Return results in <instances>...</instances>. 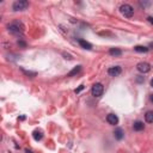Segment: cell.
<instances>
[{
  "label": "cell",
  "mask_w": 153,
  "mask_h": 153,
  "mask_svg": "<svg viewBox=\"0 0 153 153\" xmlns=\"http://www.w3.org/2000/svg\"><path fill=\"white\" fill-rule=\"evenodd\" d=\"M7 30L11 34H13V35H19V34L23 33L24 26H23V24L20 22H13V23L7 25Z\"/></svg>",
  "instance_id": "obj_1"
},
{
  "label": "cell",
  "mask_w": 153,
  "mask_h": 153,
  "mask_svg": "<svg viewBox=\"0 0 153 153\" xmlns=\"http://www.w3.org/2000/svg\"><path fill=\"white\" fill-rule=\"evenodd\" d=\"M120 12L126 18H132L133 15H134V8L129 4H123V5L120 6Z\"/></svg>",
  "instance_id": "obj_2"
},
{
  "label": "cell",
  "mask_w": 153,
  "mask_h": 153,
  "mask_svg": "<svg viewBox=\"0 0 153 153\" xmlns=\"http://www.w3.org/2000/svg\"><path fill=\"white\" fill-rule=\"evenodd\" d=\"M28 7H29V1H26V0H17L12 5L13 11H24Z\"/></svg>",
  "instance_id": "obj_3"
},
{
  "label": "cell",
  "mask_w": 153,
  "mask_h": 153,
  "mask_svg": "<svg viewBox=\"0 0 153 153\" xmlns=\"http://www.w3.org/2000/svg\"><path fill=\"white\" fill-rule=\"evenodd\" d=\"M103 91H104V86L102 85L100 83H97L92 86V90H91V93H92V96L95 97H100L102 95H103Z\"/></svg>",
  "instance_id": "obj_4"
},
{
  "label": "cell",
  "mask_w": 153,
  "mask_h": 153,
  "mask_svg": "<svg viewBox=\"0 0 153 153\" xmlns=\"http://www.w3.org/2000/svg\"><path fill=\"white\" fill-rule=\"evenodd\" d=\"M122 72V68L120 66H113V67H110L108 69V74L110 77H118Z\"/></svg>",
  "instance_id": "obj_5"
},
{
  "label": "cell",
  "mask_w": 153,
  "mask_h": 153,
  "mask_svg": "<svg viewBox=\"0 0 153 153\" xmlns=\"http://www.w3.org/2000/svg\"><path fill=\"white\" fill-rule=\"evenodd\" d=\"M136 68H138V71L140 73H148L150 71H151V66L147 64V62H140V64H138V66H136Z\"/></svg>",
  "instance_id": "obj_6"
},
{
  "label": "cell",
  "mask_w": 153,
  "mask_h": 153,
  "mask_svg": "<svg viewBox=\"0 0 153 153\" xmlns=\"http://www.w3.org/2000/svg\"><path fill=\"white\" fill-rule=\"evenodd\" d=\"M107 121H108V123L111 125V126H115L118 123V117L115 115V114H109L107 116Z\"/></svg>",
  "instance_id": "obj_7"
},
{
  "label": "cell",
  "mask_w": 153,
  "mask_h": 153,
  "mask_svg": "<svg viewBox=\"0 0 153 153\" xmlns=\"http://www.w3.org/2000/svg\"><path fill=\"white\" fill-rule=\"evenodd\" d=\"M114 136H115L116 140H122L123 136H125V132L122 130L121 128H116L115 132H114Z\"/></svg>",
  "instance_id": "obj_8"
},
{
  "label": "cell",
  "mask_w": 153,
  "mask_h": 153,
  "mask_svg": "<svg viewBox=\"0 0 153 153\" xmlns=\"http://www.w3.org/2000/svg\"><path fill=\"white\" fill-rule=\"evenodd\" d=\"M78 42H79V44H80V47H81V48L87 49V50L92 49V44H91V43H89L87 41H85V39H79Z\"/></svg>",
  "instance_id": "obj_9"
},
{
  "label": "cell",
  "mask_w": 153,
  "mask_h": 153,
  "mask_svg": "<svg viewBox=\"0 0 153 153\" xmlns=\"http://www.w3.org/2000/svg\"><path fill=\"white\" fill-rule=\"evenodd\" d=\"M109 54H110L111 56L118 57V56H121V55H122V50H121V49H118V48H111V49L109 50Z\"/></svg>",
  "instance_id": "obj_10"
},
{
  "label": "cell",
  "mask_w": 153,
  "mask_h": 153,
  "mask_svg": "<svg viewBox=\"0 0 153 153\" xmlns=\"http://www.w3.org/2000/svg\"><path fill=\"white\" fill-rule=\"evenodd\" d=\"M133 128H134V130L140 132V130H144V129H145V125H144V122H141V121H136V122H134Z\"/></svg>",
  "instance_id": "obj_11"
},
{
  "label": "cell",
  "mask_w": 153,
  "mask_h": 153,
  "mask_svg": "<svg viewBox=\"0 0 153 153\" xmlns=\"http://www.w3.org/2000/svg\"><path fill=\"white\" fill-rule=\"evenodd\" d=\"M145 120H146V122H148V123H153V111L152 110H150L146 113Z\"/></svg>",
  "instance_id": "obj_12"
},
{
  "label": "cell",
  "mask_w": 153,
  "mask_h": 153,
  "mask_svg": "<svg viewBox=\"0 0 153 153\" xmlns=\"http://www.w3.org/2000/svg\"><path fill=\"white\" fill-rule=\"evenodd\" d=\"M134 50L138 53H147L148 52V48L147 47H144V46H136L134 47Z\"/></svg>",
  "instance_id": "obj_13"
},
{
  "label": "cell",
  "mask_w": 153,
  "mask_h": 153,
  "mask_svg": "<svg viewBox=\"0 0 153 153\" xmlns=\"http://www.w3.org/2000/svg\"><path fill=\"white\" fill-rule=\"evenodd\" d=\"M80 71H81V66H77V67H74V68L67 74V77H73V75H75V74H78Z\"/></svg>",
  "instance_id": "obj_14"
},
{
  "label": "cell",
  "mask_w": 153,
  "mask_h": 153,
  "mask_svg": "<svg viewBox=\"0 0 153 153\" xmlns=\"http://www.w3.org/2000/svg\"><path fill=\"white\" fill-rule=\"evenodd\" d=\"M33 136H34V139L36 141H39L41 139L43 138V134H42V132H41V130H35L34 133H33Z\"/></svg>",
  "instance_id": "obj_15"
},
{
  "label": "cell",
  "mask_w": 153,
  "mask_h": 153,
  "mask_svg": "<svg viewBox=\"0 0 153 153\" xmlns=\"http://www.w3.org/2000/svg\"><path fill=\"white\" fill-rule=\"evenodd\" d=\"M22 71H23L24 74H26V75H29V77H31V78H34V77L37 75L36 72H30V71H26V69H24V68H22Z\"/></svg>",
  "instance_id": "obj_16"
},
{
  "label": "cell",
  "mask_w": 153,
  "mask_h": 153,
  "mask_svg": "<svg viewBox=\"0 0 153 153\" xmlns=\"http://www.w3.org/2000/svg\"><path fill=\"white\" fill-rule=\"evenodd\" d=\"M81 90H84V85H80L78 89H75V90H74V92H75V93H79Z\"/></svg>",
  "instance_id": "obj_17"
},
{
  "label": "cell",
  "mask_w": 153,
  "mask_h": 153,
  "mask_svg": "<svg viewBox=\"0 0 153 153\" xmlns=\"http://www.w3.org/2000/svg\"><path fill=\"white\" fill-rule=\"evenodd\" d=\"M18 46L25 48V47H26V43H25V42H23V41H18Z\"/></svg>",
  "instance_id": "obj_18"
},
{
  "label": "cell",
  "mask_w": 153,
  "mask_h": 153,
  "mask_svg": "<svg viewBox=\"0 0 153 153\" xmlns=\"http://www.w3.org/2000/svg\"><path fill=\"white\" fill-rule=\"evenodd\" d=\"M147 19H148V22H150L151 24H153V17H148Z\"/></svg>",
  "instance_id": "obj_19"
},
{
  "label": "cell",
  "mask_w": 153,
  "mask_h": 153,
  "mask_svg": "<svg viewBox=\"0 0 153 153\" xmlns=\"http://www.w3.org/2000/svg\"><path fill=\"white\" fill-rule=\"evenodd\" d=\"M151 86H152V87H153V79H152V80H151Z\"/></svg>",
  "instance_id": "obj_20"
},
{
  "label": "cell",
  "mask_w": 153,
  "mask_h": 153,
  "mask_svg": "<svg viewBox=\"0 0 153 153\" xmlns=\"http://www.w3.org/2000/svg\"><path fill=\"white\" fill-rule=\"evenodd\" d=\"M151 102H152V103H153V95L151 96Z\"/></svg>",
  "instance_id": "obj_21"
},
{
  "label": "cell",
  "mask_w": 153,
  "mask_h": 153,
  "mask_svg": "<svg viewBox=\"0 0 153 153\" xmlns=\"http://www.w3.org/2000/svg\"><path fill=\"white\" fill-rule=\"evenodd\" d=\"M150 47H151V48H153V42H152V43H150Z\"/></svg>",
  "instance_id": "obj_22"
},
{
  "label": "cell",
  "mask_w": 153,
  "mask_h": 153,
  "mask_svg": "<svg viewBox=\"0 0 153 153\" xmlns=\"http://www.w3.org/2000/svg\"><path fill=\"white\" fill-rule=\"evenodd\" d=\"M26 153H33L31 151H29V150H26Z\"/></svg>",
  "instance_id": "obj_23"
}]
</instances>
